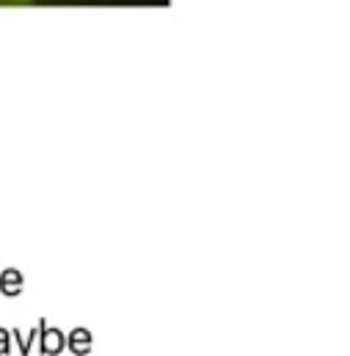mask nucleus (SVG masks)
<instances>
[{
  "instance_id": "obj_3",
  "label": "nucleus",
  "mask_w": 350,
  "mask_h": 356,
  "mask_svg": "<svg viewBox=\"0 0 350 356\" xmlns=\"http://www.w3.org/2000/svg\"><path fill=\"white\" fill-rule=\"evenodd\" d=\"M69 348L75 351L78 356L88 354V348H91V334H88L86 329H78V332H72V337H69Z\"/></svg>"
},
{
  "instance_id": "obj_1",
  "label": "nucleus",
  "mask_w": 350,
  "mask_h": 356,
  "mask_svg": "<svg viewBox=\"0 0 350 356\" xmlns=\"http://www.w3.org/2000/svg\"><path fill=\"white\" fill-rule=\"evenodd\" d=\"M39 334H42V354L58 356L64 351V332L61 329H47V321H39Z\"/></svg>"
},
{
  "instance_id": "obj_5",
  "label": "nucleus",
  "mask_w": 350,
  "mask_h": 356,
  "mask_svg": "<svg viewBox=\"0 0 350 356\" xmlns=\"http://www.w3.org/2000/svg\"><path fill=\"white\" fill-rule=\"evenodd\" d=\"M3 354H11V332L0 329V356Z\"/></svg>"
},
{
  "instance_id": "obj_6",
  "label": "nucleus",
  "mask_w": 350,
  "mask_h": 356,
  "mask_svg": "<svg viewBox=\"0 0 350 356\" xmlns=\"http://www.w3.org/2000/svg\"><path fill=\"white\" fill-rule=\"evenodd\" d=\"M17 3H31V0H0V6H17Z\"/></svg>"
},
{
  "instance_id": "obj_2",
  "label": "nucleus",
  "mask_w": 350,
  "mask_h": 356,
  "mask_svg": "<svg viewBox=\"0 0 350 356\" xmlns=\"http://www.w3.org/2000/svg\"><path fill=\"white\" fill-rule=\"evenodd\" d=\"M0 293L3 296H19L22 293V273L19 270H14V268H8V270H3L0 273Z\"/></svg>"
},
{
  "instance_id": "obj_4",
  "label": "nucleus",
  "mask_w": 350,
  "mask_h": 356,
  "mask_svg": "<svg viewBox=\"0 0 350 356\" xmlns=\"http://www.w3.org/2000/svg\"><path fill=\"white\" fill-rule=\"evenodd\" d=\"M36 334H39V332H28V337H25V332H19V329H11V340H17L19 356H28V354H31V346H33Z\"/></svg>"
}]
</instances>
